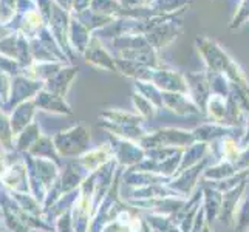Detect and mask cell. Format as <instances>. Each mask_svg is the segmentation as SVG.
<instances>
[{
	"instance_id": "7a4b0ae2",
	"label": "cell",
	"mask_w": 249,
	"mask_h": 232,
	"mask_svg": "<svg viewBox=\"0 0 249 232\" xmlns=\"http://www.w3.org/2000/svg\"><path fill=\"white\" fill-rule=\"evenodd\" d=\"M10 34H11L10 28H8L6 25H2V23H0V40L5 39L6 36H10Z\"/></svg>"
},
{
	"instance_id": "3957f363",
	"label": "cell",
	"mask_w": 249,
	"mask_h": 232,
	"mask_svg": "<svg viewBox=\"0 0 249 232\" xmlns=\"http://www.w3.org/2000/svg\"><path fill=\"white\" fill-rule=\"evenodd\" d=\"M59 3V6L64 8V10H70V5H71V0H56Z\"/></svg>"
},
{
	"instance_id": "6da1fadb",
	"label": "cell",
	"mask_w": 249,
	"mask_h": 232,
	"mask_svg": "<svg viewBox=\"0 0 249 232\" xmlns=\"http://www.w3.org/2000/svg\"><path fill=\"white\" fill-rule=\"evenodd\" d=\"M16 0H0V23H8L16 17Z\"/></svg>"
}]
</instances>
